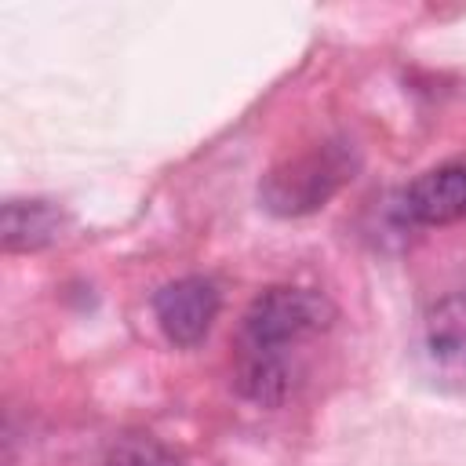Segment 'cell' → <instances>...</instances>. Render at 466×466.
Masks as SVG:
<instances>
[{"mask_svg": "<svg viewBox=\"0 0 466 466\" xmlns=\"http://www.w3.org/2000/svg\"><path fill=\"white\" fill-rule=\"evenodd\" d=\"M357 171V157L346 142H324L309 153L288 157L284 164L269 167L258 182V204L269 215L299 218L324 208Z\"/></svg>", "mask_w": 466, "mask_h": 466, "instance_id": "obj_1", "label": "cell"}, {"mask_svg": "<svg viewBox=\"0 0 466 466\" xmlns=\"http://www.w3.org/2000/svg\"><path fill=\"white\" fill-rule=\"evenodd\" d=\"M237 390L262 404V408H277L291 397L295 390V371L288 353H273V350H244L240 364H237Z\"/></svg>", "mask_w": 466, "mask_h": 466, "instance_id": "obj_6", "label": "cell"}, {"mask_svg": "<svg viewBox=\"0 0 466 466\" xmlns=\"http://www.w3.org/2000/svg\"><path fill=\"white\" fill-rule=\"evenodd\" d=\"M426 357L441 375H466V302L448 299L426 320Z\"/></svg>", "mask_w": 466, "mask_h": 466, "instance_id": "obj_7", "label": "cell"}, {"mask_svg": "<svg viewBox=\"0 0 466 466\" xmlns=\"http://www.w3.org/2000/svg\"><path fill=\"white\" fill-rule=\"evenodd\" d=\"M404 211L411 222L444 226L466 215V167H433L404 189Z\"/></svg>", "mask_w": 466, "mask_h": 466, "instance_id": "obj_5", "label": "cell"}, {"mask_svg": "<svg viewBox=\"0 0 466 466\" xmlns=\"http://www.w3.org/2000/svg\"><path fill=\"white\" fill-rule=\"evenodd\" d=\"M69 218L55 200L44 197H11L0 208V240L7 251H40L66 233Z\"/></svg>", "mask_w": 466, "mask_h": 466, "instance_id": "obj_4", "label": "cell"}, {"mask_svg": "<svg viewBox=\"0 0 466 466\" xmlns=\"http://www.w3.org/2000/svg\"><path fill=\"white\" fill-rule=\"evenodd\" d=\"M335 306L313 288H266L251 299L240 328V350H273L288 353L309 335L328 331Z\"/></svg>", "mask_w": 466, "mask_h": 466, "instance_id": "obj_2", "label": "cell"}, {"mask_svg": "<svg viewBox=\"0 0 466 466\" xmlns=\"http://www.w3.org/2000/svg\"><path fill=\"white\" fill-rule=\"evenodd\" d=\"M102 466H186V459L171 444H164L157 437L127 433V437L109 444Z\"/></svg>", "mask_w": 466, "mask_h": 466, "instance_id": "obj_8", "label": "cell"}, {"mask_svg": "<svg viewBox=\"0 0 466 466\" xmlns=\"http://www.w3.org/2000/svg\"><path fill=\"white\" fill-rule=\"evenodd\" d=\"M218 306H222V295L208 277H178L153 295L157 324L175 346L204 342L218 317Z\"/></svg>", "mask_w": 466, "mask_h": 466, "instance_id": "obj_3", "label": "cell"}]
</instances>
